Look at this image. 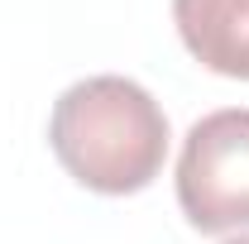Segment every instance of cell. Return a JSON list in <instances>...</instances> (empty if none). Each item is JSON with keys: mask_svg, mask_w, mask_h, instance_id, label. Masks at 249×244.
I'll return each mask as SVG.
<instances>
[{"mask_svg": "<svg viewBox=\"0 0 249 244\" xmlns=\"http://www.w3.org/2000/svg\"><path fill=\"white\" fill-rule=\"evenodd\" d=\"M48 144L82 187L129 196L154 182L168 158V115L129 77H87L58 96Z\"/></svg>", "mask_w": 249, "mask_h": 244, "instance_id": "obj_1", "label": "cell"}, {"mask_svg": "<svg viewBox=\"0 0 249 244\" xmlns=\"http://www.w3.org/2000/svg\"><path fill=\"white\" fill-rule=\"evenodd\" d=\"M178 206L201 235L249 230V110H211L187 129Z\"/></svg>", "mask_w": 249, "mask_h": 244, "instance_id": "obj_2", "label": "cell"}, {"mask_svg": "<svg viewBox=\"0 0 249 244\" xmlns=\"http://www.w3.org/2000/svg\"><path fill=\"white\" fill-rule=\"evenodd\" d=\"M173 24L201 67L249 82V0H173Z\"/></svg>", "mask_w": 249, "mask_h": 244, "instance_id": "obj_3", "label": "cell"}, {"mask_svg": "<svg viewBox=\"0 0 249 244\" xmlns=\"http://www.w3.org/2000/svg\"><path fill=\"white\" fill-rule=\"evenodd\" d=\"M225 244H249V235H235V240H225Z\"/></svg>", "mask_w": 249, "mask_h": 244, "instance_id": "obj_4", "label": "cell"}]
</instances>
